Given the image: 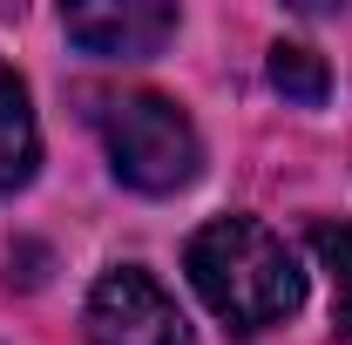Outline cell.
Returning a JSON list of instances; mask_svg holds the SVG:
<instances>
[{
  "mask_svg": "<svg viewBox=\"0 0 352 345\" xmlns=\"http://www.w3.org/2000/svg\"><path fill=\"white\" fill-rule=\"evenodd\" d=\"M183 271L197 285V298L223 318V332L258 339L278 318H292L305 304V271L292 258V244L278 230H264L258 216H217L190 237Z\"/></svg>",
  "mask_w": 352,
  "mask_h": 345,
  "instance_id": "obj_1",
  "label": "cell"
},
{
  "mask_svg": "<svg viewBox=\"0 0 352 345\" xmlns=\"http://www.w3.org/2000/svg\"><path fill=\"white\" fill-rule=\"evenodd\" d=\"M102 149H109L116 183H129L142 197H176L183 183H197V170H204L197 122L176 109L170 95H149V88L102 109Z\"/></svg>",
  "mask_w": 352,
  "mask_h": 345,
  "instance_id": "obj_2",
  "label": "cell"
},
{
  "mask_svg": "<svg viewBox=\"0 0 352 345\" xmlns=\"http://www.w3.org/2000/svg\"><path fill=\"white\" fill-rule=\"evenodd\" d=\"M88 345H190V325L142 264H116L88 291Z\"/></svg>",
  "mask_w": 352,
  "mask_h": 345,
  "instance_id": "obj_3",
  "label": "cell"
},
{
  "mask_svg": "<svg viewBox=\"0 0 352 345\" xmlns=\"http://www.w3.org/2000/svg\"><path fill=\"white\" fill-rule=\"evenodd\" d=\"M68 41L102 54V61H142L176 34V7L163 0H88V7H68L61 14Z\"/></svg>",
  "mask_w": 352,
  "mask_h": 345,
  "instance_id": "obj_4",
  "label": "cell"
},
{
  "mask_svg": "<svg viewBox=\"0 0 352 345\" xmlns=\"http://www.w3.org/2000/svg\"><path fill=\"white\" fill-rule=\"evenodd\" d=\"M34 163H41V129H34L28 88L0 61V197L21 190V183H34Z\"/></svg>",
  "mask_w": 352,
  "mask_h": 345,
  "instance_id": "obj_5",
  "label": "cell"
},
{
  "mask_svg": "<svg viewBox=\"0 0 352 345\" xmlns=\"http://www.w3.org/2000/svg\"><path fill=\"white\" fill-rule=\"evenodd\" d=\"M271 88L285 95V102H298V109H318L325 102V61L298 41H278L271 47Z\"/></svg>",
  "mask_w": 352,
  "mask_h": 345,
  "instance_id": "obj_6",
  "label": "cell"
},
{
  "mask_svg": "<svg viewBox=\"0 0 352 345\" xmlns=\"http://www.w3.org/2000/svg\"><path fill=\"white\" fill-rule=\"evenodd\" d=\"M311 251L332 271V325L352 332V223H318L311 230Z\"/></svg>",
  "mask_w": 352,
  "mask_h": 345,
  "instance_id": "obj_7",
  "label": "cell"
}]
</instances>
